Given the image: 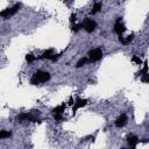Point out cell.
Instances as JSON below:
<instances>
[{"instance_id": "cell-21", "label": "cell", "mask_w": 149, "mask_h": 149, "mask_svg": "<svg viewBox=\"0 0 149 149\" xmlns=\"http://www.w3.org/2000/svg\"><path fill=\"white\" fill-rule=\"evenodd\" d=\"M81 27H82V26H79V25H72V30H73V32H78Z\"/></svg>"}, {"instance_id": "cell-5", "label": "cell", "mask_w": 149, "mask_h": 149, "mask_svg": "<svg viewBox=\"0 0 149 149\" xmlns=\"http://www.w3.org/2000/svg\"><path fill=\"white\" fill-rule=\"evenodd\" d=\"M125 32H126V27L122 25L121 19L118 18V19H117V22H115V25H114V33H117L119 36H121Z\"/></svg>"}, {"instance_id": "cell-7", "label": "cell", "mask_w": 149, "mask_h": 149, "mask_svg": "<svg viewBox=\"0 0 149 149\" xmlns=\"http://www.w3.org/2000/svg\"><path fill=\"white\" fill-rule=\"evenodd\" d=\"M126 123H127V117H126V114H121V115L115 120V126L119 127V128L123 127Z\"/></svg>"}, {"instance_id": "cell-15", "label": "cell", "mask_w": 149, "mask_h": 149, "mask_svg": "<svg viewBox=\"0 0 149 149\" xmlns=\"http://www.w3.org/2000/svg\"><path fill=\"white\" fill-rule=\"evenodd\" d=\"M132 62L135 63V64H137V65H141V64H142V59H141L139 56H136V55H134V56L132 57Z\"/></svg>"}, {"instance_id": "cell-17", "label": "cell", "mask_w": 149, "mask_h": 149, "mask_svg": "<svg viewBox=\"0 0 149 149\" xmlns=\"http://www.w3.org/2000/svg\"><path fill=\"white\" fill-rule=\"evenodd\" d=\"M36 58H35V56L34 55H32V54H27L26 55V61L28 62V63H32V62H34Z\"/></svg>"}, {"instance_id": "cell-25", "label": "cell", "mask_w": 149, "mask_h": 149, "mask_svg": "<svg viewBox=\"0 0 149 149\" xmlns=\"http://www.w3.org/2000/svg\"><path fill=\"white\" fill-rule=\"evenodd\" d=\"M121 149H126V148H121Z\"/></svg>"}, {"instance_id": "cell-3", "label": "cell", "mask_w": 149, "mask_h": 149, "mask_svg": "<svg viewBox=\"0 0 149 149\" xmlns=\"http://www.w3.org/2000/svg\"><path fill=\"white\" fill-rule=\"evenodd\" d=\"M101 57H103V51L100 48H96V49H92L89 51V62H91V63L101 59Z\"/></svg>"}, {"instance_id": "cell-12", "label": "cell", "mask_w": 149, "mask_h": 149, "mask_svg": "<svg viewBox=\"0 0 149 149\" xmlns=\"http://www.w3.org/2000/svg\"><path fill=\"white\" fill-rule=\"evenodd\" d=\"M64 110H65V104H62V105L55 107V108L52 110V112H54V114H62V113L64 112Z\"/></svg>"}, {"instance_id": "cell-20", "label": "cell", "mask_w": 149, "mask_h": 149, "mask_svg": "<svg viewBox=\"0 0 149 149\" xmlns=\"http://www.w3.org/2000/svg\"><path fill=\"white\" fill-rule=\"evenodd\" d=\"M74 21H76V14L72 13V14H71V17H70V22L73 25V23H74Z\"/></svg>"}, {"instance_id": "cell-13", "label": "cell", "mask_w": 149, "mask_h": 149, "mask_svg": "<svg viewBox=\"0 0 149 149\" xmlns=\"http://www.w3.org/2000/svg\"><path fill=\"white\" fill-rule=\"evenodd\" d=\"M100 10H101V4H100V3H96V4L93 5L92 10H91V14H96V13H98Z\"/></svg>"}, {"instance_id": "cell-23", "label": "cell", "mask_w": 149, "mask_h": 149, "mask_svg": "<svg viewBox=\"0 0 149 149\" xmlns=\"http://www.w3.org/2000/svg\"><path fill=\"white\" fill-rule=\"evenodd\" d=\"M72 104H73V99H72V98H71V99H70V100H69V105H72Z\"/></svg>"}, {"instance_id": "cell-24", "label": "cell", "mask_w": 149, "mask_h": 149, "mask_svg": "<svg viewBox=\"0 0 149 149\" xmlns=\"http://www.w3.org/2000/svg\"><path fill=\"white\" fill-rule=\"evenodd\" d=\"M130 149H136V148L135 147H130Z\"/></svg>"}, {"instance_id": "cell-14", "label": "cell", "mask_w": 149, "mask_h": 149, "mask_svg": "<svg viewBox=\"0 0 149 149\" xmlns=\"http://www.w3.org/2000/svg\"><path fill=\"white\" fill-rule=\"evenodd\" d=\"M89 62V58L88 57H82L78 62H77V64H76V66L77 68H81V66H83V65H85L86 63Z\"/></svg>"}, {"instance_id": "cell-8", "label": "cell", "mask_w": 149, "mask_h": 149, "mask_svg": "<svg viewBox=\"0 0 149 149\" xmlns=\"http://www.w3.org/2000/svg\"><path fill=\"white\" fill-rule=\"evenodd\" d=\"M88 104V100L86 99H76V103H74V106H73V113L76 112L78 108H81V107H84L85 105Z\"/></svg>"}, {"instance_id": "cell-11", "label": "cell", "mask_w": 149, "mask_h": 149, "mask_svg": "<svg viewBox=\"0 0 149 149\" xmlns=\"http://www.w3.org/2000/svg\"><path fill=\"white\" fill-rule=\"evenodd\" d=\"M133 39H134V35L132 34V35L127 36L126 39H123V37H121V36H120V37H119V41H120V42H121L123 46H127V44H129V43L133 41Z\"/></svg>"}, {"instance_id": "cell-2", "label": "cell", "mask_w": 149, "mask_h": 149, "mask_svg": "<svg viewBox=\"0 0 149 149\" xmlns=\"http://www.w3.org/2000/svg\"><path fill=\"white\" fill-rule=\"evenodd\" d=\"M20 7H21V4H15L13 7L6 8L5 11H3L1 13H0V15H1V18H4V19H10L11 17H13V15L19 11Z\"/></svg>"}, {"instance_id": "cell-4", "label": "cell", "mask_w": 149, "mask_h": 149, "mask_svg": "<svg viewBox=\"0 0 149 149\" xmlns=\"http://www.w3.org/2000/svg\"><path fill=\"white\" fill-rule=\"evenodd\" d=\"M82 27L88 32V33H92L95 29H96V27H97V23H96V21L95 20H92V19H85L84 21H83V23H82Z\"/></svg>"}, {"instance_id": "cell-9", "label": "cell", "mask_w": 149, "mask_h": 149, "mask_svg": "<svg viewBox=\"0 0 149 149\" xmlns=\"http://www.w3.org/2000/svg\"><path fill=\"white\" fill-rule=\"evenodd\" d=\"M54 56H55V54H54V50H52V49H49V50L44 51V52L42 54V56H41L40 58H42V59L47 58V59H50V61H52Z\"/></svg>"}, {"instance_id": "cell-10", "label": "cell", "mask_w": 149, "mask_h": 149, "mask_svg": "<svg viewBox=\"0 0 149 149\" xmlns=\"http://www.w3.org/2000/svg\"><path fill=\"white\" fill-rule=\"evenodd\" d=\"M127 142L129 143L130 147H135V144L139 143V139H137V136H135V135H128Z\"/></svg>"}, {"instance_id": "cell-16", "label": "cell", "mask_w": 149, "mask_h": 149, "mask_svg": "<svg viewBox=\"0 0 149 149\" xmlns=\"http://www.w3.org/2000/svg\"><path fill=\"white\" fill-rule=\"evenodd\" d=\"M12 135L11 132H7V130H1L0 132V139H5V137H10Z\"/></svg>"}, {"instance_id": "cell-6", "label": "cell", "mask_w": 149, "mask_h": 149, "mask_svg": "<svg viewBox=\"0 0 149 149\" xmlns=\"http://www.w3.org/2000/svg\"><path fill=\"white\" fill-rule=\"evenodd\" d=\"M18 120L19 121H22V120H27V121H32V122H40V119L33 117L32 114H28V113H23V114H20L18 117Z\"/></svg>"}, {"instance_id": "cell-18", "label": "cell", "mask_w": 149, "mask_h": 149, "mask_svg": "<svg viewBox=\"0 0 149 149\" xmlns=\"http://www.w3.org/2000/svg\"><path fill=\"white\" fill-rule=\"evenodd\" d=\"M141 81L143 83H149V72L144 73V74H141Z\"/></svg>"}, {"instance_id": "cell-22", "label": "cell", "mask_w": 149, "mask_h": 149, "mask_svg": "<svg viewBox=\"0 0 149 149\" xmlns=\"http://www.w3.org/2000/svg\"><path fill=\"white\" fill-rule=\"evenodd\" d=\"M62 119H63L62 114H55V120H56V121H61Z\"/></svg>"}, {"instance_id": "cell-19", "label": "cell", "mask_w": 149, "mask_h": 149, "mask_svg": "<svg viewBox=\"0 0 149 149\" xmlns=\"http://www.w3.org/2000/svg\"><path fill=\"white\" fill-rule=\"evenodd\" d=\"M144 73H148V62H147V61H144V63H143V69H142V71H141V74H144Z\"/></svg>"}, {"instance_id": "cell-1", "label": "cell", "mask_w": 149, "mask_h": 149, "mask_svg": "<svg viewBox=\"0 0 149 149\" xmlns=\"http://www.w3.org/2000/svg\"><path fill=\"white\" fill-rule=\"evenodd\" d=\"M50 79V73L49 72H46V71H37L33 74V77L30 79V83L33 85H37L39 83H46Z\"/></svg>"}]
</instances>
